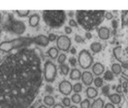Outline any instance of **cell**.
I'll use <instances>...</instances> for the list:
<instances>
[{
  "instance_id": "cell-47",
  "label": "cell",
  "mask_w": 128,
  "mask_h": 108,
  "mask_svg": "<svg viewBox=\"0 0 128 108\" xmlns=\"http://www.w3.org/2000/svg\"><path fill=\"white\" fill-rule=\"evenodd\" d=\"M122 78H124V79L127 80V82H128V76L125 73H122Z\"/></svg>"
},
{
  "instance_id": "cell-17",
  "label": "cell",
  "mask_w": 128,
  "mask_h": 108,
  "mask_svg": "<svg viewBox=\"0 0 128 108\" xmlns=\"http://www.w3.org/2000/svg\"><path fill=\"white\" fill-rule=\"evenodd\" d=\"M82 73H80V71L78 70V69L77 68H73L71 70V72H70V75H69V76H70V79L72 80H78L82 78Z\"/></svg>"
},
{
  "instance_id": "cell-1",
  "label": "cell",
  "mask_w": 128,
  "mask_h": 108,
  "mask_svg": "<svg viewBox=\"0 0 128 108\" xmlns=\"http://www.w3.org/2000/svg\"><path fill=\"white\" fill-rule=\"evenodd\" d=\"M41 58L24 48L0 61V108H29L42 85Z\"/></svg>"
},
{
  "instance_id": "cell-7",
  "label": "cell",
  "mask_w": 128,
  "mask_h": 108,
  "mask_svg": "<svg viewBox=\"0 0 128 108\" xmlns=\"http://www.w3.org/2000/svg\"><path fill=\"white\" fill-rule=\"evenodd\" d=\"M56 46L59 51H68L71 48V39L66 36H60L57 37Z\"/></svg>"
},
{
  "instance_id": "cell-35",
  "label": "cell",
  "mask_w": 128,
  "mask_h": 108,
  "mask_svg": "<svg viewBox=\"0 0 128 108\" xmlns=\"http://www.w3.org/2000/svg\"><path fill=\"white\" fill-rule=\"evenodd\" d=\"M74 39L77 43H82V42H84V39L82 38V36H78V35H76V36H75Z\"/></svg>"
},
{
  "instance_id": "cell-54",
  "label": "cell",
  "mask_w": 128,
  "mask_h": 108,
  "mask_svg": "<svg viewBox=\"0 0 128 108\" xmlns=\"http://www.w3.org/2000/svg\"><path fill=\"white\" fill-rule=\"evenodd\" d=\"M29 108H35V105H32V106H30Z\"/></svg>"
},
{
  "instance_id": "cell-52",
  "label": "cell",
  "mask_w": 128,
  "mask_h": 108,
  "mask_svg": "<svg viewBox=\"0 0 128 108\" xmlns=\"http://www.w3.org/2000/svg\"><path fill=\"white\" fill-rule=\"evenodd\" d=\"M124 93H127V92H128L127 89H124Z\"/></svg>"
},
{
  "instance_id": "cell-45",
  "label": "cell",
  "mask_w": 128,
  "mask_h": 108,
  "mask_svg": "<svg viewBox=\"0 0 128 108\" xmlns=\"http://www.w3.org/2000/svg\"><path fill=\"white\" fill-rule=\"evenodd\" d=\"M54 108H64V106L61 104H57V105H54Z\"/></svg>"
},
{
  "instance_id": "cell-49",
  "label": "cell",
  "mask_w": 128,
  "mask_h": 108,
  "mask_svg": "<svg viewBox=\"0 0 128 108\" xmlns=\"http://www.w3.org/2000/svg\"><path fill=\"white\" fill-rule=\"evenodd\" d=\"M68 16H69V17H73V16H74V11H69V12H68Z\"/></svg>"
},
{
  "instance_id": "cell-13",
  "label": "cell",
  "mask_w": 128,
  "mask_h": 108,
  "mask_svg": "<svg viewBox=\"0 0 128 108\" xmlns=\"http://www.w3.org/2000/svg\"><path fill=\"white\" fill-rule=\"evenodd\" d=\"M92 71L94 75L99 76H101L103 73H105V66H104L101 62H96L94 64H92Z\"/></svg>"
},
{
  "instance_id": "cell-44",
  "label": "cell",
  "mask_w": 128,
  "mask_h": 108,
  "mask_svg": "<svg viewBox=\"0 0 128 108\" xmlns=\"http://www.w3.org/2000/svg\"><path fill=\"white\" fill-rule=\"evenodd\" d=\"M92 34H91V32H86L85 33V37L87 38V39H91L92 38Z\"/></svg>"
},
{
  "instance_id": "cell-37",
  "label": "cell",
  "mask_w": 128,
  "mask_h": 108,
  "mask_svg": "<svg viewBox=\"0 0 128 108\" xmlns=\"http://www.w3.org/2000/svg\"><path fill=\"white\" fill-rule=\"evenodd\" d=\"M105 18L107 19V20H112L113 19V13L110 12V11H108V12H106Z\"/></svg>"
},
{
  "instance_id": "cell-41",
  "label": "cell",
  "mask_w": 128,
  "mask_h": 108,
  "mask_svg": "<svg viewBox=\"0 0 128 108\" xmlns=\"http://www.w3.org/2000/svg\"><path fill=\"white\" fill-rule=\"evenodd\" d=\"M116 91H117V93H122V85H119V86H117V88H116Z\"/></svg>"
},
{
  "instance_id": "cell-29",
  "label": "cell",
  "mask_w": 128,
  "mask_h": 108,
  "mask_svg": "<svg viewBox=\"0 0 128 108\" xmlns=\"http://www.w3.org/2000/svg\"><path fill=\"white\" fill-rule=\"evenodd\" d=\"M66 60V55L64 53H61L60 55L58 56V58H57V61H58L59 64H64Z\"/></svg>"
},
{
  "instance_id": "cell-27",
  "label": "cell",
  "mask_w": 128,
  "mask_h": 108,
  "mask_svg": "<svg viewBox=\"0 0 128 108\" xmlns=\"http://www.w3.org/2000/svg\"><path fill=\"white\" fill-rule=\"evenodd\" d=\"M71 101L74 103L75 105H77V104H80V103H82V96H80L78 93L73 94V95H72V97H71Z\"/></svg>"
},
{
  "instance_id": "cell-43",
  "label": "cell",
  "mask_w": 128,
  "mask_h": 108,
  "mask_svg": "<svg viewBox=\"0 0 128 108\" xmlns=\"http://www.w3.org/2000/svg\"><path fill=\"white\" fill-rule=\"evenodd\" d=\"M104 108H115V105L113 104H111V103H108V104H106Z\"/></svg>"
},
{
  "instance_id": "cell-40",
  "label": "cell",
  "mask_w": 128,
  "mask_h": 108,
  "mask_svg": "<svg viewBox=\"0 0 128 108\" xmlns=\"http://www.w3.org/2000/svg\"><path fill=\"white\" fill-rule=\"evenodd\" d=\"M111 24H112V27H113V29H117L118 22L116 21V20H113V21H112V22H111Z\"/></svg>"
},
{
  "instance_id": "cell-51",
  "label": "cell",
  "mask_w": 128,
  "mask_h": 108,
  "mask_svg": "<svg viewBox=\"0 0 128 108\" xmlns=\"http://www.w3.org/2000/svg\"><path fill=\"white\" fill-rule=\"evenodd\" d=\"M112 88V90H116V88H117V86H115V85H113V86L111 87Z\"/></svg>"
},
{
  "instance_id": "cell-8",
  "label": "cell",
  "mask_w": 128,
  "mask_h": 108,
  "mask_svg": "<svg viewBox=\"0 0 128 108\" xmlns=\"http://www.w3.org/2000/svg\"><path fill=\"white\" fill-rule=\"evenodd\" d=\"M10 30L12 33L16 35H22L25 31V24L24 22L21 21H15L13 20L11 22H10Z\"/></svg>"
},
{
  "instance_id": "cell-19",
  "label": "cell",
  "mask_w": 128,
  "mask_h": 108,
  "mask_svg": "<svg viewBox=\"0 0 128 108\" xmlns=\"http://www.w3.org/2000/svg\"><path fill=\"white\" fill-rule=\"evenodd\" d=\"M90 48H91V51L94 53H99L100 51H102V45L98 42H92L90 45Z\"/></svg>"
},
{
  "instance_id": "cell-16",
  "label": "cell",
  "mask_w": 128,
  "mask_h": 108,
  "mask_svg": "<svg viewBox=\"0 0 128 108\" xmlns=\"http://www.w3.org/2000/svg\"><path fill=\"white\" fill-rule=\"evenodd\" d=\"M108 97V99H110V101L111 102V104H113V105H119L122 101L121 95L118 93L110 94Z\"/></svg>"
},
{
  "instance_id": "cell-42",
  "label": "cell",
  "mask_w": 128,
  "mask_h": 108,
  "mask_svg": "<svg viewBox=\"0 0 128 108\" xmlns=\"http://www.w3.org/2000/svg\"><path fill=\"white\" fill-rule=\"evenodd\" d=\"M64 32L66 33V34H71L72 29L70 28V27H68V26H66V27H64Z\"/></svg>"
},
{
  "instance_id": "cell-26",
  "label": "cell",
  "mask_w": 128,
  "mask_h": 108,
  "mask_svg": "<svg viewBox=\"0 0 128 108\" xmlns=\"http://www.w3.org/2000/svg\"><path fill=\"white\" fill-rule=\"evenodd\" d=\"M122 51V47L121 46H117L116 48H114L113 49V54L115 58L119 60V61H121V56H120V53H121Z\"/></svg>"
},
{
  "instance_id": "cell-48",
  "label": "cell",
  "mask_w": 128,
  "mask_h": 108,
  "mask_svg": "<svg viewBox=\"0 0 128 108\" xmlns=\"http://www.w3.org/2000/svg\"><path fill=\"white\" fill-rule=\"evenodd\" d=\"M70 52H71V54H73V55H74V54H76V53H77L76 49H75V48H72L71 50H70Z\"/></svg>"
},
{
  "instance_id": "cell-39",
  "label": "cell",
  "mask_w": 128,
  "mask_h": 108,
  "mask_svg": "<svg viewBox=\"0 0 128 108\" xmlns=\"http://www.w3.org/2000/svg\"><path fill=\"white\" fill-rule=\"evenodd\" d=\"M68 24H69V26H72V27H77V25H78V22H76L75 20L71 19V20L68 22Z\"/></svg>"
},
{
  "instance_id": "cell-9",
  "label": "cell",
  "mask_w": 128,
  "mask_h": 108,
  "mask_svg": "<svg viewBox=\"0 0 128 108\" xmlns=\"http://www.w3.org/2000/svg\"><path fill=\"white\" fill-rule=\"evenodd\" d=\"M58 89H59V91L63 95H66L68 96L71 93V91L73 90V86L71 85V83L68 81V80H63L61 81L59 86H58Z\"/></svg>"
},
{
  "instance_id": "cell-24",
  "label": "cell",
  "mask_w": 128,
  "mask_h": 108,
  "mask_svg": "<svg viewBox=\"0 0 128 108\" xmlns=\"http://www.w3.org/2000/svg\"><path fill=\"white\" fill-rule=\"evenodd\" d=\"M114 74L111 71L108 70L106 72L104 73V79L107 80V81H112L114 79Z\"/></svg>"
},
{
  "instance_id": "cell-22",
  "label": "cell",
  "mask_w": 128,
  "mask_h": 108,
  "mask_svg": "<svg viewBox=\"0 0 128 108\" xmlns=\"http://www.w3.org/2000/svg\"><path fill=\"white\" fill-rule=\"evenodd\" d=\"M43 102H44V104L48 106H54V104H55V100H54V98L52 96H50V95H47L45 97L43 98Z\"/></svg>"
},
{
  "instance_id": "cell-50",
  "label": "cell",
  "mask_w": 128,
  "mask_h": 108,
  "mask_svg": "<svg viewBox=\"0 0 128 108\" xmlns=\"http://www.w3.org/2000/svg\"><path fill=\"white\" fill-rule=\"evenodd\" d=\"M38 108H47L46 107V105H39V106H38Z\"/></svg>"
},
{
  "instance_id": "cell-53",
  "label": "cell",
  "mask_w": 128,
  "mask_h": 108,
  "mask_svg": "<svg viewBox=\"0 0 128 108\" xmlns=\"http://www.w3.org/2000/svg\"><path fill=\"white\" fill-rule=\"evenodd\" d=\"M69 108H78V107H77L76 105H72V106H70Z\"/></svg>"
},
{
  "instance_id": "cell-25",
  "label": "cell",
  "mask_w": 128,
  "mask_h": 108,
  "mask_svg": "<svg viewBox=\"0 0 128 108\" xmlns=\"http://www.w3.org/2000/svg\"><path fill=\"white\" fill-rule=\"evenodd\" d=\"M94 84L96 85V88H102V87H103V84H104L103 78L100 77V76H96V78L94 79Z\"/></svg>"
},
{
  "instance_id": "cell-28",
  "label": "cell",
  "mask_w": 128,
  "mask_h": 108,
  "mask_svg": "<svg viewBox=\"0 0 128 108\" xmlns=\"http://www.w3.org/2000/svg\"><path fill=\"white\" fill-rule=\"evenodd\" d=\"M73 91H75V93H80V91H82V83H76L74 86H73Z\"/></svg>"
},
{
  "instance_id": "cell-14",
  "label": "cell",
  "mask_w": 128,
  "mask_h": 108,
  "mask_svg": "<svg viewBox=\"0 0 128 108\" xmlns=\"http://www.w3.org/2000/svg\"><path fill=\"white\" fill-rule=\"evenodd\" d=\"M39 21H40V16L38 14H32L30 17H29V25L31 26V27H36V26L38 25L39 23Z\"/></svg>"
},
{
  "instance_id": "cell-4",
  "label": "cell",
  "mask_w": 128,
  "mask_h": 108,
  "mask_svg": "<svg viewBox=\"0 0 128 108\" xmlns=\"http://www.w3.org/2000/svg\"><path fill=\"white\" fill-rule=\"evenodd\" d=\"M34 38L31 37H18L10 41H4L0 43V51L2 52H10L13 50H21L24 48H29L34 44Z\"/></svg>"
},
{
  "instance_id": "cell-46",
  "label": "cell",
  "mask_w": 128,
  "mask_h": 108,
  "mask_svg": "<svg viewBox=\"0 0 128 108\" xmlns=\"http://www.w3.org/2000/svg\"><path fill=\"white\" fill-rule=\"evenodd\" d=\"M122 87L124 89H127L128 88V82L127 81H125V82L122 83Z\"/></svg>"
},
{
  "instance_id": "cell-11",
  "label": "cell",
  "mask_w": 128,
  "mask_h": 108,
  "mask_svg": "<svg viewBox=\"0 0 128 108\" xmlns=\"http://www.w3.org/2000/svg\"><path fill=\"white\" fill-rule=\"evenodd\" d=\"M94 76H92V74L89 71H85V72H83V74L82 75V83L87 87H90L91 86V84L94 83Z\"/></svg>"
},
{
  "instance_id": "cell-20",
  "label": "cell",
  "mask_w": 128,
  "mask_h": 108,
  "mask_svg": "<svg viewBox=\"0 0 128 108\" xmlns=\"http://www.w3.org/2000/svg\"><path fill=\"white\" fill-rule=\"evenodd\" d=\"M47 53H48V55H49L52 60L57 59L58 56H59V51H58V49H57V48H54V47L50 48V50L48 51Z\"/></svg>"
},
{
  "instance_id": "cell-21",
  "label": "cell",
  "mask_w": 128,
  "mask_h": 108,
  "mask_svg": "<svg viewBox=\"0 0 128 108\" xmlns=\"http://www.w3.org/2000/svg\"><path fill=\"white\" fill-rule=\"evenodd\" d=\"M122 67L121 64L119 63H113L111 65V72L113 73L114 75H120L122 73Z\"/></svg>"
},
{
  "instance_id": "cell-12",
  "label": "cell",
  "mask_w": 128,
  "mask_h": 108,
  "mask_svg": "<svg viewBox=\"0 0 128 108\" xmlns=\"http://www.w3.org/2000/svg\"><path fill=\"white\" fill-rule=\"evenodd\" d=\"M96 30H97V34H98L99 38H101L102 40H108V38H110V31L108 27H106V26H102V27H100L99 29L96 28Z\"/></svg>"
},
{
  "instance_id": "cell-38",
  "label": "cell",
  "mask_w": 128,
  "mask_h": 108,
  "mask_svg": "<svg viewBox=\"0 0 128 108\" xmlns=\"http://www.w3.org/2000/svg\"><path fill=\"white\" fill-rule=\"evenodd\" d=\"M45 90H46V91L48 92V93H52L54 92V88L50 86V85H47L46 87H45Z\"/></svg>"
},
{
  "instance_id": "cell-2",
  "label": "cell",
  "mask_w": 128,
  "mask_h": 108,
  "mask_svg": "<svg viewBox=\"0 0 128 108\" xmlns=\"http://www.w3.org/2000/svg\"><path fill=\"white\" fill-rule=\"evenodd\" d=\"M106 12L104 10H77V22L87 32L97 28L103 22Z\"/></svg>"
},
{
  "instance_id": "cell-15",
  "label": "cell",
  "mask_w": 128,
  "mask_h": 108,
  "mask_svg": "<svg viewBox=\"0 0 128 108\" xmlns=\"http://www.w3.org/2000/svg\"><path fill=\"white\" fill-rule=\"evenodd\" d=\"M86 95L88 99H94L98 95V91L96 88H92V87H88L87 90H86Z\"/></svg>"
},
{
  "instance_id": "cell-36",
  "label": "cell",
  "mask_w": 128,
  "mask_h": 108,
  "mask_svg": "<svg viewBox=\"0 0 128 108\" xmlns=\"http://www.w3.org/2000/svg\"><path fill=\"white\" fill-rule=\"evenodd\" d=\"M48 38L50 40V41L54 42V41H56L57 40V36H56V35H54V34H50L49 36H48Z\"/></svg>"
},
{
  "instance_id": "cell-34",
  "label": "cell",
  "mask_w": 128,
  "mask_h": 108,
  "mask_svg": "<svg viewBox=\"0 0 128 108\" xmlns=\"http://www.w3.org/2000/svg\"><path fill=\"white\" fill-rule=\"evenodd\" d=\"M77 61H78V60H76V58H74V57L69 58V63H70V65L73 66V67H75V66L77 65V62H78Z\"/></svg>"
},
{
  "instance_id": "cell-23",
  "label": "cell",
  "mask_w": 128,
  "mask_h": 108,
  "mask_svg": "<svg viewBox=\"0 0 128 108\" xmlns=\"http://www.w3.org/2000/svg\"><path fill=\"white\" fill-rule=\"evenodd\" d=\"M59 68H60V71L61 73L64 75V76H66L68 75V73L70 71V68H69V66L68 64H60L59 65Z\"/></svg>"
},
{
  "instance_id": "cell-18",
  "label": "cell",
  "mask_w": 128,
  "mask_h": 108,
  "mask_svg": "<svg viewBox=\"0 0 128 108\" xmlns=\"http://www.w3.org/2000/svg\"><path fill=\"white\" fill-rule=\"evenodd\" d=\"M105 107V103L104 100L101 98H97L94 101L92 102V104L91 105V108H104Z\"/></svg>"
},
{
  "instance_id": "cell-30",
  "label": "cell",
  "mask_w": 128,
  "mask_h": 108,
  "mask_svg": "<svg viewBox=\"0 0 128 108\" xmlns=\"http://www.w3.org/2000/svg\"><path fill=\"white\" fill-rule=\"evenodd\" d=\"M91 107V103L89 99H84L80 103V108H90Z\"/></svg>"
},
{
  "instance_id": "cell-32",
  "label": "cell",
  "mask_w": 128,
  "mask_h": 108,
  "mask_svg": "<svg viewBox=\"0 0 128 108\" xmlns=\"http://www.w3.org/2000/svg\"><path fill=\"white\" fill-rule=\"evenodd\" d=\"M70 103H71V100L68 97H64L63 100H62V104L64 106H66V107H70Z\"/></svg>"
},
{
  "instance_id": "cell-3",
  "label": "cell",
  "mask_w": 128,
  "mask_h": 108,
  "mask_svg": "<svg viewBox=\"0 0 128 108\" xmlns=\"http://www.w3.org/2000/svg\"><path fill=\"white\" fill-rule=\"evenodd\" d=\"M43 21L50 28H60L64 24L66 15L64 10H43Z\"/></svg>"
},
{
  "instance_id": "cell-5",
  "label": "cell",
  "mask_w": 128,
  "mask_h": 108,
  "mask_svg": "<svg viewBox=\"0 0 128 108\" xmlns=\"http://www.w3.org/2000/svg\"><path fill=\"white\" fill-rule=\"evenodd\" d=\"M44 78L47 82H54L57 76V67L52 61H46L44 63Z\"/></svg>"
},
{
  "instance_id": "cell-33",
  "label": "cell",
  "mask_w": 128,
  "mask_h": 108,
  "mask_svg": "<svg viewBox=\"0 0 128 108\" xmlns=\"http://www.w3.org/2000/svg\"><path fill=\"white\" fill-rule=\"evenodd\" d=\"M108 91H110V86H108V85H106V86L102 87V93H103L104 95L108 96V95H110V94H108Z\"/></svg>"
},
{
  "instance_id": "cell-6",
  "label": "cell",
  "mask_w": 128,
  "mask_h": 108,
  "mask_svg": "<svg viewBox=\"0 0 128 108\" xmlns=\"http://www.w3.org/2000/svg\"><path fill=\"white\" fill-rule=\"evenodd\" d=\"M78 62L80 66L83 69H89L94 63V57L89 51L82 50L78 53Z\"/></svg>"
},
{
  "instance_id": "cell-10",
  "label": "cell",
  "mask_w": 128,
  "mask_h": 108,
  "mask_svg": "<svg viewBox=\"0 0 128 108\" xmlns=\"http://www.w3.org/2000/svg\"><path fill=\"white\" fill-rule=\"evenodd\" d=\"M34 42H35V44L38 45V46L47 47L50 43V40L48 38V36H44V35H38L36 37H34Z\"/></svg>"
},
{
  "instance_id": "cell-55",
  "label": "cell",
  "mask_w": 128,
  "mask_h": 108,
  "mask_svg": "<svg viewBox=\"0 0 128 108\" xmlns=\"http://www.w3.org/2000/svg\"><path fill=\"white\" fill-rule=\"evenodd\" d=\"M127 90H128V88H127Z\"/></svg>"
},
{
  "instance_id": "cell-31",
  "label": "cell",
  "mask_w": 128,
  "mask_h": 108,
  "mask_svg": "<svg viewBox=\"0 0 128 108\" xmlns=\"http://www.w3.org/2000/svg\"><path fill=\"white\" fill-rule=\"evenodd\" d=\"M16 13L18 14L19 17H27L30 13V10H16Z\"/></svg>"
}]
</instances>
